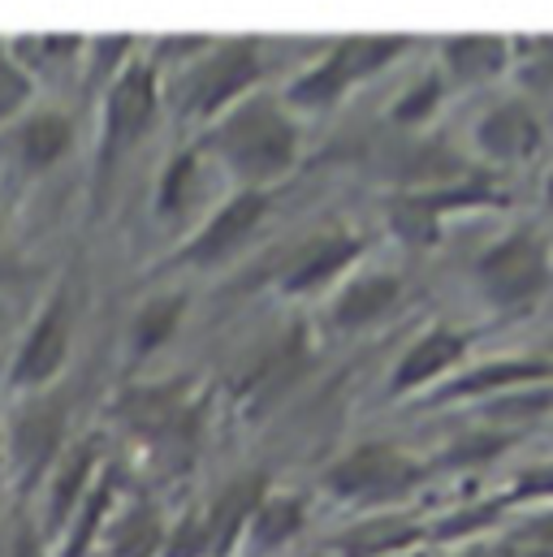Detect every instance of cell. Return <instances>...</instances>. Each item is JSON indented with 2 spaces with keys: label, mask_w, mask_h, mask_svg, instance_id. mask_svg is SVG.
<instances>
[{
  "label": "cell",
  "mask_w": 553,
  "mask_h": 557,
  "mask_svg": "<svg viewBox=\"0 0 553 557\" xmlns=\"http://www.w3.org/2000/svg\"><path fill=\"white\" fill-rule=\"evenodd\" d=\"M208 151L243 182V190H265L294 169L298 131L276 100L247 96L217 122V131L208 135Z\"/></svg>",
  "instance_id": "cell-1"
},
{
  "label": "cell",
  "mask_w": 553,
  "mask_h": 557,
  "mask_svg": "<svg viewBox=\"0 0 553 557\" xmlns=\"http://www.w3.org/2000/svg\"><path fill=\"white\" fill-rule=\"evenodd\" d=\"M476 285L502 311L537 302L553 285V256L545 238H537L532 230H515V234L497 238L476 260Z\"/></svg>",
  "instance_id": "cell-2"
},
{
  "label": "cell",
  "mask_w": 553,
  "mask_h": 557,
  "mask_svg": "<svg viewBox=\"0 0 553 557\" xmlns=\"http://www.w3.org/2000/svg\"><path fill=\"white\" fill-rule=\"evenodd\" d=\"M156 109H160V87H156L151 65L131 61L109 83V96H105V131H100V164L105 169H113L147 135V126L156 122Z\"/></svg>",
  "instance_id": "cell-3"
},
{
  "label": "cell",
  "mask_w": 553,
  "mask_h": 557,
  "mask_svg": "<svg viewBox=\"0 0 553 557\" xmlns=\"http://www.w3.org/2000/svg\"><path fill=\"white\" fill-rule=\"evenodd\" d=\"M423 467L394 445H359L329 467L324 484L346 502H390L419 484Z\"/></svg>",
  "instance_id": "cell-4"
},
{
  "label": "cell",
  "mask_w": 553,
  "mask_h": 557,
  "mask_svg": "<svg viewBox=\"0 0 553 557\" xmlns=\"http://www.w3.org/2000/svg\"><path fill=\"white\" fill-rule=\"evenodd\" d=\"M70 342H74V311H70L65 289H57L48 298V307L35 315V324L26 329V337L13 355V368H9V385L35 394L48 381H57V372L65 368Z\"/></svg>",
  "instance_id": "cell-5"
},
{
  "label": "cell",
  "mask_w": 553,
  "mask_h": 557,
  "mask_svg": "<svg viewBox=\"0 0 553 557\" xmlns=\"http://www.w3.org/2000/svg\"><path fill=\"white\" fill-rule=\"evenodd\" d=\"M260 78V57L251 44H225L221 52H212L199 74H191L186 83V113L199 122L225 117L234 104L247 100V91Z\"/></svg>",
  "instance_id": "cell-6"
},
{
  "label": "cell",
  "mask_w": 553,
  "mask_h": 557,
  "mask_svg": "<svg viewBox=\"0 0 553 557\" xmlns=\"http://www.w3.org/2000/svg\"><path fill=\"white\" fill-rule=\"evenodd\" d=\"M265 212H269V195L265 190H238L234 199H225L204 221V230L191 234V243L177 251V264H195V269L221 264L225 256H234L256 234V225L265 221Z\"/></svg>",
  "instance_id": "cell-7"
},
{
  "label": "cell",
  "mask_w": 553,
  "mask_h": 557,
  "mask_svg": "<svg viewBox=\"0 0 553 557\" xmlns=\"http://www.w3.org/2000/svg\"><path fill=\"white\" fill-rule=\"evenodd\" d=\"M65 436V407L52 398H35L26 403L17 416L9 419V467L22 484H30L35 475L48 471V462L57 458Z\"/></svg>",
  "instance_id": "cell-8"
},
{
  "label": "cell",
  "mask_w": 553,
  "mask_h": 557,
  "mask_svg": "<svg viewBox=\"0 0 553 557\" xmlns=\"http://www.w3.org/2000/svg\"><path fill=\"white\" fill-rule=\"evenodd\" d=\"M541 143H545L541 117L519 100L493 104L476 126V147L497 164H524L541 151Z\"/></svg>",
  "instance_id": "cell-9"
},
{
  "label": "cell",
  "mask_w": 553,
  "mask_h": 557,
  "mask_svg": "<svg viewBox=\"0 0 553 557\" xmlns=\"http://www.w3.org/2000/svg\"><path fill=\"white\" fill-rule=\"evenodd\" d=\"M463 355H467V337H463L458 329H450V324H432V329L415 342L411 350L398 359L390 389H394V394L423 389V385L441 381L450 368H458V363H463Z\"/></svg>",
  "instance_id": "cell-10"
},
{
  "label": "cell",
  "mask_w": 553,
  "mask_h": 557,
  "mask_svg": "<svg viewBox=\"0 0 553 557\" xmlns=\"http://www.w3.org/2000/svg\"><path fill=\"white\" fill-rule=\"evenodd\" d=\"M537 381H553V359H489V363L454 376L450 385H441L437 403L506 394V389H524V385H537Z\"/></svg>",
  "instance_id": "cell-11"
},
{
  "label": "cell",
  "mask_w": 553,
  "mask_h": 557,
  "mask_svg": "<svg viewBox=\"0 0 553 557\" xmlns=\"http://www.w3.org/2000/svg\"><path fill=\"white\" fill-rule=\"evenodd\" d=\"M403 298V281L394 273H364V277L346 281L329 307L337 329H368L381 315H390Z\"/></svg>",
  "instance_id": "cell-12"
},
{
  "label": "cell",
  "mask_w": 553,
  "mask_h": 557,
  "mask_svg": "<svg viewBox=\"0 0 553 557\" xmlns=\"http://www.w3.org/2000/svg\"><path fill=\"white\" fill-rule=\"evenodd\" d=\"M359 256H364V243H359L355 234H324V238H316V243L290 264V273L281 277V285H285L290 294L320 289V285L342 277Z\"/></svg>",
  "instance_id": "cell-13"
},
{
  "label": "cell",
  "mask_w": 553,
  "mask_h": 557,
  "mask_svg": "<svg viewBox=\"0 0 553 557\" xmlns=\"http://www.w3.org/2000/svg\"><path fill=\"white\" fill-rule=\"evenodd\" d=\"M441 57L458 83H489L511 65V39L506 35H454L441 44Z\"/></svg>",
  "instance_id": "cell-14"
},
{
  "label": "cell",
  "mask_w": 553,
  "mask_h": 557,
  "mask_svg": "<svg viewBox=\"0 0 553 557\" xmlns=\"http://www.w3.org/2000/svg\"><path fill=\"white\" fill-rule=\"evenodd\" d=\"M74 143V126L61 113H35L13 131V151L22 160L26 173H44L52 169Z\"/></svg>",
  "instance_id": "cell-15"
},
{
  "label": "cell",
  "mask_w": 553,
  "mask_h": 557,
  "mask_svg": "<svg viewBox=\"0 0 553 557\" xmlns=\"http://www.w3.org/2000/svg\"><path fill=\"white\" fill-rule=\"evenodd\" d=\"M298 528H303V502L290 497V493H265L260 506H256V515L247 519L243 541L251 545V554H265V549L285 545Z\"/></svg>",
  "instance_id": "cell-16"
},
{
  "label": "cell",
  "mask_w": 553,
  "mask_h": 557,
  "mask_svg": "<svg viewBox=\"0 0 553 557\" xmlns=\"http://www.w3.org/2000/svg\"><path fill=\"white\" fill-rule=\"evenodd\" d=\"M91 471H96V449H91V445H74L70 458L61 462L57 480H52V506H48L52 528H61V523H70V519L78 515V506L87 502Z\"/></svg>",
  "instance_id": "cell-17"
},
{
  "label": "cell",
  "mask_w": 553,
  "mask_h": 557,
  "mask_svg": "<svg viewBox=\"0 0 553 557\" xmlns=\"http://www.w3.org/2000/svg\"><path fill=\"white\" fill-rule=\"evenodd\" d=\"M351 83H355V78L346 74L342 57H337V52H329L320 65H311L303 78H294V83H290L285 100H290V104H298V109H329L333 100H342V96H346V87H351Z\"/></svg>",
  "instance_id": "cell-18"
},
{
  "label": "cell",
  "mask_w": 553,
  "mask_h": 557,
  "mask_svg": "<svg viewBox=\"0 0 553 557\" xmlns=\"http://www.w3.org/2000/svg\"><path fill=\"white\" fill-rule=\"evenodd\" d=\"M182 311H186V298H173V294L143 302L135 324H131V346H135V355H151V350H160L164 342H173V333H177V324H182Z\"/></svg>",
  "instance_id": "cell-19"
},
{
  "label": "cell",
  "mask_w": 553,
  "mask_h": 557,
  "mask_svg": "<svg viewBox=\"0 0 553 557\" xmlns=\"http://www.w3.org/2000/svg\"><path fill=\"white\" fill-rule=\"evenodd\" d=\"M160 545H164V532H160V523H156L151 510H131L113 528V541H109L113 557H151Z\"/></svg>",
  "instance_id": "cell-20"
},
{
  "label": "cell",
  "mask_w": 553,
  "mask_h": 557,
  "mask_svg": "<svg viewBox=\"0 0 553 557\" xmlns=\"http://www.w3.org/2000/svg\"><path fill=\"white\" fill-rule=\"evenodd\" d=\"M26 96H30V83H26V74L0 52V122H9L22 104H26Z\"/></svg>",
  "instance_id": "cell-21"
},
{
  "label": "cell",
  "mask_w": 553,
  "mask_h": 557,
  "mask_svg": "<svg viewBox=\"0 0 553 557\" xmlns=\"http://www.w3.org/2000/svg\"><path fill=\"white\" fill-rule=\"evenodd\" d=\"M437 104H441V78H423L415 91H407V96L394 104V117H398V122H423Z\"/></svg>",
  "instance_id": "cell-22"
},
{
  "label": "cell",
  "mask_w": 553,
  "mask_h": 557,
  "mask_svg": "<svg viewBox=\"0 0 553 557\" xmlns=\"http://www.w3.org/2000/svg\"><path fill=\"white\" fill-rule=\"evenodd\" d=\"M511 497H515V502H528V497H553V462L528 467V471L511 484Z\"/></svg>",
  "instance_id": "cell-23"
},
{
  "label": "cell",
  "mask_w": 553,
  "mask_h": 557,
  "mask_svg": "<svg viewBox=\"0 0 553 557\" xmlns=\"http://www.w3.org/2000/svg\"><path fill=\"white\" fill-rule=\"evenodd\" d=\"M9 557H35V536L30 532H22V541H17V549Z\"/></svg>",
  "instance_id": "cell-24"
},
{
  "label": "cell",
  "mask_w": 553,
  "mask_h": 557,
  "mask_svg": "<svg viewBox=\"0 0 553 557\" xmlns=\"http://www.w3.org/2000/svg\"><path fill=\"white\" fill-rule=\"evenodd\" d=\"M545 203L553 208V169H550V177H545Z\"/></svg>",
  "instance_id": "cell-25"
},
{
  "label": "cell",
  "mask_w": 553,
  "mask_h": 557,
  "mask_svg": "<svg viewBox=\"0 0 553 557\" xmlns=\"http://www.w3.org/2000/svg\"><path fill=\"white\" fill-rule=\"evenodd\" d=\"M467 557H489V554H467Z\"/></svg>",
  "instance_id": "cell-26"
},
{
  "label": "cell",
  "mask_w": 553,
  "mask_h": 557,
  "mask_svg": "<svg viewBox=\"0 0 553 557\" xmlns=\"http://www.w3.org/2000/svg\"><path fill=\"white\" fill-rule=\"evenodd\" d=\"M403 557H407V554H403Z\"/></svg>",
  "instance_id": "cell-27"
}]
</instances>
